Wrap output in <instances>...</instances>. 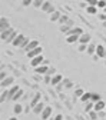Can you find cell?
Listing matches in <instances>:
<instances>
[{
  "instance_id": "obj_36",
  "label": "cell",
  "mask_w": 106,
  "mask_h": 120,
  "mask_svg": "<svg viewBox=\"0 0 106 120\" xmlns=\"http://www.w3.org/2000/svg\"><path fill=\"white\" fill-rule=\"evenodd\" d=\"M49 120H53V117H50V119H49Z\"/></svg>"
},
{
  "instance_id": "obj_8",
  "label": "cell",
  "mask_w": 106,
  "mask_h": 120,
  "mask_svg": "<svg viewBox=\"0 0 106 120\" xmlns=\"http://www.w3.org/2000/svg\"><path fill=\"white\" fill-rule=\"evenodd\" d=\"M47 71H49L47 66H39V67H36V73H39V74H46Z\"/></svg>"
},
{
  "instance_id": "obj_24",
  "label": "cell",
  "mask_w": 106,
  "mask_h": 120,
  "mask_svg": "<svg viewBox=\"0 0 106 120\" xmlns=\"http://www.w3.org/2000/svg\"><path fill=\"white\" fill-rule=\"evenodd\" d=\"M6 23H9V22H7V20H6L4 17H3V19H2V32H4V27H6Z\"/></svg>"
},
{
  "instance_id": "obj_10",
  "label": "cell",
  "mask_w": 106,
  "mask_h": 120,
  "mask_svg": "<svg viewBox=\"0 0 106 120\" xmlns=\"http://www.w3.org/2000/svg\"><path fill=\"white\" fill-rule=\"evenodd\" d=\"M79 37H80V36H78V34H69L67 39H66V41H67V43H75V41L79 40Z\"/></svg>"
},
{
  "instance_id": "obj_16",
  "label": "cell",
  "mask_w": 106,
  "mask_h": 120,
  "mask_svg": "<svg viewBox=\"0 0 106 120\" xmlns=\"http://www.w3.org/2000/svg\"><path fill=\"white\" fill-rule=\"evenodd\" d=\"M60 80H62V76H60V74H56V76L52 77L50 83H52V84H57V83H60Z\"/></svg>"
},
{
  "instance_id": "obj_7",
  "label": "cell",
  "mask_w": 106,
  "mask_h": 120,
  "mask_svg": "<svg viewBox=\"0 0 106 120\" xmlns=\"http://www.w3.org/2000/svg\"><path fill=\"white\" fill-rule=\"evenodd\" d=\"M105 107H106V106H105V103H103L102 100H99V101H96V103H95V107H93V109H95V112H98V113H99V112H102Z\"/></svg>"
},
{
  "instance_id": "obj_19",
  "label": "cell",
  "mask_w": 106,
  "mask_h": 120,
  "mask_svg": "<svg viewBox=\"0 0 106 120\" xmlns=\"http://www.w3.org/2000/svg\"><path fill=\"white\" fill-rule=\"evenodd\" d=\"M22 94H23V92H22V90L19 89V90H17V92H16V93H14V96H13L12 99H13V100H17L19 97H22Z\"/></svg>"
},
{
  "instance_id": "obj_32",
  "label": "cell",
  "mask_w": 106,
  "mask_h": 120,
  "mask_svg": "<svg viewBox=\"0 0 106 120\" xmlns=\"http://www.w3.org/2000/svg\"><path fill=\"white\" fill-rule=\"evenodd\" d=\"M55 120H62V116H60V114H59V116H56V119H55Z\"/></svg>"
},
{
  "instance_id": "obj_13",
  "label": "cell",
  "mask_w": 106,
  "mask_h": 120,
  "mask_svg": "<svg viewBox=\"0 0 106 120\" xmlns=\"http://www.w3.org/2000/svg\"><path fill=\"white\" fill-rule=\"evenodd\" d=\"M79 40H80V44H86V43L90 41V36H89V34H82V36L79 37Z\"/></svg>"
},
{
  "instance_id": "obj_34",
  "label": "cell",
  "mask_w": 106,
  "mask_h": 120,
  "mask_svg": "<svg viewBox=\"0 0 106 120\" xmlns=\"http://www.w3.org/2000/svg\"><path fill=\"white\" fill-rule=\"evenodd\" d=\"M103 26H105V27H106V20H105V22H103Z\"/></svg>"
},
{
  "instance_id": "obj_11",
  "label": "cell",
  "mask_w": 106,
  "mask_h": 120,
  "mask_svg": "<svg viewBox=\"0 0 106 120\" xmlns=\"http://www.w3.org/2000/svg\"><path fill=\"white\" fill-rule=\"evenodd\" d=\"M69 34H78V36H82V34H83V30H82L80 27H76V29L70 30V32L67 33V36H69Z\"/></svg>"
},
{
  "instance_id": "obj_25",
  "label": "cell",
  "mask_w": 106,
  "mask_h": 120,
  "mask_svg": "<svg viewBox=\"0 0 106 120\" xmlns=\"http://www.w3.org/2000/svg\"><path fill=\"white\" fill-rule=\"evenodd\" d=\"M100 100V96H98V94H92V101H99Z\"/></svg>"
},
{
  "instance_id": "obj_29",
  "label": "cell",
  "mask_w": 106,
  "mask_h": 120,
  "mask_svg": "<svg viewBox=\"0 0 106 120\" xmlns=\"http://www.w3.org/2000/svg\"><path fill=\"white\" fill-rule=\"evenodd\" d=\"M57 17H59V13H57V11H55V13L52 14V20H55V19H57Z\"/></svg>"
},
{
  "instance_id": "obj_1",
  "label": "cell",
  "mask_w": 106,
  "mask_h": 120,
  "mask_svg": "<svg viewBox=\"0 0 106 120\" xmlns=\"http://www.w3.org/2000/svg\"><path fill=\"white\" fill-rule=\"evenodd\" d=\"M42 53H43V47L39 46V47H36V49H33V50L27 52V57H29V59H33V57H36V56H40Z\"/></svg>"
},
{
  "instance_id": "obj_14",
  "label": "cell",
  "mask_w": 106,
  "mask_h": 120,
  "mask_svg": "<svg viewBox=\"0 0 106 120\" xmlns=\"http://www.w3.org/2000/svg\"><path fill=\"white\" fill-rule=\"evenodd\" d=\"M90 99H92V93H89V92H85V93H83V96L80 97V100H82L83 103H86V101H89Z\"/></svg>"
},
{
  "instance_id": "obj_26",
  "label": "cell",
  "mask_w": 106,
  "mask_h": 120,
  "mask_svg": "<svg viewBox=\"0 0 106 120\" xmlns=\"http://www.w3.org/2000/svg\"><path fill=\"white\" fill-rule=\"evenodd\" d=\"M83 93H85V92H83L82 89H78V90H76V96H78V97H82V96H83Z\"/></svg>"
},
{
  "instance_id": "obj_30",
  "label": "cell",
  "mask_w": 106,
  "mask_h": 120,
  "mask_svg": "<svg viewBox=\"0 0 106 120\" xmlns=\"http://www.w3.org/2000/svg\"><path fill=\"white\" fill-rule=\"evenodd\" d=\"M30 3H32V0H23V4L24 6H29Z\"/></svg>"
},
{
  "instance_id": "obj_33",
  "label": "cell",
  "mask_w": 106,
  "mask_h": 120,
  "mask_svg": "<svg viewBox=\"0 0 106 120\" xmlns=\"http://www.w3.org/2000/svg\"><path fill=\"white\" fill-rule=\"evenodd\" d=\"M9 120H17V117H10Z\"/></svg>"
},
{
  "instance_id": "obj_31",
  "label": "cell",
  "mask_w": 106,
  "mask_h": 120,
  "mask_svg": "<svg viewBox=\"0 0 106 120\" xmlns=\"http://www.w3.org/2000/svg\"><path fill=\"white\" fill-rule=\"evenodd\" d=\"M85 49H86V44H80V46H79V50H80V52H83Z\"/></svg>"
},
{
  "instance_id": "obj_17",
  "label": "cell",
  "mask_w": 106,
  "mask_h": 120,
  "mask_svg": "<svg viewBox=\"0 0 106 120\" xmlns=\"http://www.w3.org/2000/svg\"><path fill=\"white\" fill-rule=\"evenodd\" d=\"M39 100H40V94L37 93V94L35 96V99H33V101H32V103H30V106H32V107H35V106H36V104L39 103Z\"/></svg>"
},
{
  "instance_id": "obj_27",
  "label": "cell",
  "mask_w": 106,
  "mask_h": 120,
  "mask_svg": "<svg viewBox=\"0 0 106 120\" xmlns=\"http://www.w3.org/2000/svg\"><path fill=\"white\" fill-rule=\"evenodd\" d=\"M89 114H90V117H92L93 120L98 117V112H89Z\"/></svg>"
},
{
  "instance_id": "obj_20",
  "label": "cell",
  "mask_w": 106,
  "mask_h": 120,
  "mask_svg": "<svg viewBox=\"0 0 106 120\" xmlns=\"http://www.w3.org/2000/svg\"><path fill=\"white\" fill-rule=\"evenodd\" d=\"M92 107H95V103L93 101H87V104H86V112H90V110H92Z\"/></svg>"
},
{
  "instance_id": "obj_4",
  "label": "cell",
  "mask_w": 106,
  "mask_h": 120,
  "mask_svg": "<svg viewBox=\"0 0 106 120\" xmlns=\"http://www.w3.org/2000/svg\"><path fill=\"white\" fill-rule=\"evenodd\" d=\"M36 47H39V41H37V40H32V41L27 43L26 52H30V50H33V49H36Z\"/></svg>"
},
{
  "instance_id": "obj_15",
  "label": "cell",
  "mask_w": 106,
  "mask_h": 120,
  "mask_svg": "<svg viewBox=\"0 0 106 120\" xmlns=\"http://www.w3.org/2000/svg\"><path fill=\"white\" fill-rule=\"evenodd\" d=\"M86 11H87L89 14H96L98 6H87V7H86Z\"/></svg>"
},
{
  "instance_id": "obj_5",
  "label": "cell",
  "mask_w": 106,
  "mask_h": 120,
  "mask_svg": "<svg viewBox=\"0 0 106 120\" xmlns=\"http://www.w3.org/2000/svg\"><path fill=\"white\" fill-rule=\"evenodd\" d=\"M44 107H46V106H43V103H42V101H39V103L36 104V106L33 107V113L39 114V113H42V112L44 110Z\"/></svg>"
},
{
  "instance_id": "obj_23",
  "label": "cell",
  "mask_w": 106,
  "mask_h": 120,
  "mask_svg": "<svg viewBox=\"0 0 106 120\" xmlns=\"http://www.w3.org/2000/svg\"><path fill=\"white\" fill-rule=\"evenodd\" d=\"M17 90H19V86H14V87H13V89L10 90V94H12V97L14 96V93H16V92H17Z\"/></svg>"
},
{
  "instance_id": "obj_21",
  "label": "cell",
  "mask_w": 106,
  "mask_h": 120,
  "mask_svg": "<svg viewBox=\"0 0 106 120\" xmlns=\"http://www.w3.org/2000/svg\"><path fill=\"white\" fill-rule=\"evenodd\" d=\"M98 7L99 9H105L106 7V0H99V2H98Z\"/></svg>"
},
{
  "instance_id": "obj_6",
  "label": "cell",
  "mask_w": 106,
  "mask_h": 120,
  "mask_svg": "<svg viewBox=\"0 0 106 120\" xmlns=\"http://www.w3.org/2000/svg\"><path fill=\"white\" fill-rule=\"evenodd\" d=\"M96 54H98L99 57H105L106 50H105V47L102 46V44H98V46H96Z\"/></svg>"
},
{
  "instance_id": "obj_35",
  "label": "cell",
  "mask_w": 106,
  "mask_h": 120,
  "mask_svg": "<svg viewBox=\"0 0 106 120\" xmlns=\"http://www.w3.org/2000/svg\"><path fill=\"white\" fill-rule=\"evenodd\" d=\"M103 11H105V13H106V7H105V9H103Z\"/></svg>"
},
{
  "instance_id": "obj_9",
  "label": "cell",
  "mask_w": 106,
  "mask_h": 120,
  "mask_svg": "<svg viewBox=\"0 0 106 120\" xmlns=\"http://www.w3.org/2000/svg\"><path fill=\"white\" fill-rule=\"evenodd\" d=\"M24 40H26V39H24V36H23V34H19V36L16 34V40L13 41V44H14V46H19V44H20L22 41H24ZM22 44H23V43H22Z\"/></svg>"
},
{
  "instance_id": "obj_22",
  "label": "cell",
  "mask_w": 106,
  "mask_h": 120,
  "mask_svg": "<svg viewBox=\"0 0 106 120\" xmlns=\"http://www.w3.org/2000/svg\"><path fill=\"white\" fill-rule=\"evenodd\" d=\"M98 2L99 0H86L87 6H98Z\"/></svg>"
},
{
  "instance_id": "obj_2",
  "label": "cell",
  "mask_w": 106,
  "mask_h": 120,
  "mask_svg": "<svg viewBox=\"0 0 106 120\" xmlns=\"http://www.w3.org/2000/svg\"><path fill=\"white\" fill-rule=\"evenodd\" d=\"M52 113H53L52 107L46 106V107H44V110L42 112V120H49V119L52 117Z\"/></svg>"
},
{
  "instance_id": "obj_3",
  "label": "cell",
  "mask_w": 106,
  "mask_h": 120,
  "mask_svg": "<svg viewBox=\"0 0 106 120\" xmlns=\"http://www.w3.org/2000/svg\"><path fill=\"white\" fill-rule=\"evenodd\" d=\"M42 62H43V56L40 54V56H36V57H33L32 60H30V64H32L33 67H39L42 64Z\"/></svg>"
},
{
  "instance_id": "obj_12",
  "label": "cell",
  "mask_w": 106,
  "mask_h": 120,
  "mask_svg": "<svg viewBox=\"0 0 106 120\" xmlns=\"http://www.w3.org/2000/svg\"><path fill=\"white\" fill-rule=\"evenodd\" d=\"M13 112H14V114H22V112H23V107H22V104H20V103L14 104V107H13Z\"/></svg>"
},
{
  "instance_id": "obj_18",
  "label": "cell",
  "mask_w": 106,
  "mask_h": 120,
  "mask_svg": "<svg viewBox=\"0 0 106 120\" xmlns=\"http://www.w3.org/2000/svg\"><path fill=\"white\" fill-rule=\"evenodd\" d=\"M12 83H13V79H12V77H7V79H3L2 86L4 87V86H9V84H12Z\"/></svg>"
},
{
  "instance_id": "obj_28",
  "label": "cell",
  "mask_w": 106,
  "mask_h": 120,
  "mask_svg": "<svg viewBox=\"0 0 106 120\" xmlns=\"http://www.w3.org/2000/svg\"><path fill=\"white\" fill-rule=\"evenodd\" d=\"M87 50H89V53H93V52H96V47H95V46H89Z\"/></svg>"
}]
</instances>
